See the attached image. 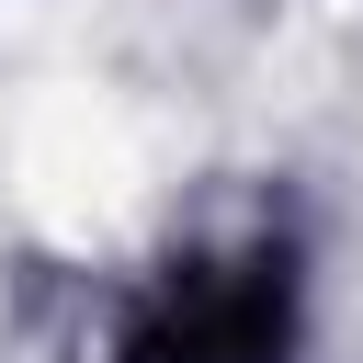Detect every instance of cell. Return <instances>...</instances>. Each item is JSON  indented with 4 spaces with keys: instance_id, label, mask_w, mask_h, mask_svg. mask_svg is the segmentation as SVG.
Listing matches in <instances>:
<instances>
[{
    "instance_id": "6da1fadb",
    "label": "cell",
    "mask_w": 363,
    "mask_h": 363,
    "mask_svg": "<svg viewBox=\"0 0 363 363\" xmlns=\"http://www.w3.org/2000/svg\"><path fill=\"white\" fill-rule=\"evenodd\" d=\"M284 329H295V261L272 238H227L136 284L113 363H284Z\"/></svg>"
}]
</instances>
